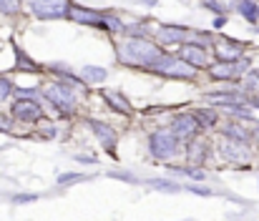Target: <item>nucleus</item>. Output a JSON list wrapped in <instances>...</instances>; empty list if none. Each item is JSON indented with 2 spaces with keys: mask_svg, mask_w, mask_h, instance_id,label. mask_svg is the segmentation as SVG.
<instances>
[{
  "mask_svg": "<svg viewBox=\"0 0 259 221\" xmlns=\"http://www.w3.org/2000/svg\"><path fill=\"white\" fill-rule=\"evenodd\" d=\"M189 38H191V30L184 28V25L166 23V25H159L156 28V40L161 46H179V43H186Z\"/></svg>",
  "mask_w": 259,
  "mask_h": 221,
  "instance_id": "nucleus-9",
  "label": "nucleus"
},
{
  "mask_svg": "<svg viewBox=\"0 0 259 221\" xmlns=\"http://www.w3.org/2000/svg\"><path fill=\"white\" fill-rule=\"evenodd\" d=\"M189 194H196V196H214L211 189H204V186H186Z\"/></svg>",
  "mask_w": 259,
  "mask_h": 221,
  "instance_id": "nucleus-32",
  "label": "nucleus"
},
{
  "mask_svg": "<svg viewBox=\"0 0 259 221\" xmlns=\"http://www.w3.org/2000/svg\"><path fill=\"white\" fill-rule=\"evenodd\" d=\"M88 128L93 131V136L101 141V146L106 148L108 153H113V151H116L118 136H116V131H113L108 123H103V121H98V118H88Z\"/></svg>",
  "mask_w": 259,
  "mask_h": 221,
  "instance_id": "nucleus-12",
  "label": "nucleus"
},
{
  "mask_svg": "<svg viewBox=\"0 0 259 221\" xmlns=\"http://www.w3.org/2000/svg\"><path fill=\"white\" fill-rule=\"evenodd\" d=\"M206 156H209V144L204 141V139H189L186 141V163H191V166H199V163H204L206 161Z\"/></svg>",
  "mask_w": 259,
  "mask_h": 221,
  "instance_id": "nucleus-16",
  "label": "nucleus"
},
{
  "mask_svg": "<svg viewBox=\"0 0 259 221\" xmlns=\"http://www.w3.org/2000/svg\"><path fill=\"white\" fill-rule=\"evenodd\" d=\"M196 113V118H199V126L201 128H214L217 126V121H219V116H217V111L214 108H199V111H194Z\"/></svg>",
  "mask_w": 259,
  "mask_h": 221,
  "instance_id": "nucleus-22",
  "label": "nucleus"
},
{
  "mask_svg": "<svg viewBox=\"0 0 259 221\" xmlns=\"http://www.w3.org/2000/svg\"><path fill=\"white\" fill-rule=\"evenodd\" d=\"M149 73H156L161 78H174V80H196L199 78V68L191 66L184 56H161L151 68Z\"/></svg>",
  "mask_w": 259,
  "mask_h": 221,
  "instance_id": "nucleus-2",
  "label": "nucleus"
},
{
  "mask_svg": "<svg viewBox=\"0 0 259 221\" xmlns=\"http://www.w3.org/2000/svg\"><path fill=\"white\" fill-rule=\"evenodd\" d=\"M181 56H184L191 66H196L199 71L211 66V58H209V46H201V43L189 40V43H184V46H181Z\"/></svg>",
  "mask_w": 259,
  "mask_h": 221,
  "instance_id": "nucleus-11",
  "label": "nucleus"
},
{
  "mask_svg": "<svg viewBox=\"0 0 259 221\" xmlns=\"http://www.w3.org/2000/svg\"><path fill=\"white\" fill-rule=\"evenodd\" d=\"M206 73L211 80H234L239 71H237V61H214L206 68Z\"/></svg>",
  "mask_w": 259,
  "mask_h": 221,
  "instance_id": "nucleus-15",
  "label": "nucleus"
},
{
  "mask_svg": "<svg viewBox=\"0 0 259 221\" xmlns=\"http://www.w3.org/2000/svg\"><path fill=\"white\" fill-rule=\"evenodd\" d=\"M244 88H247L249 96L259 93V71H247L244 73Z\"/></svg>",
  "mask_w": 259,
  "mask_h": 221,
  "instance_id": "nucleus-26",
  "label": "nucleus"
},
{
  "mask_svg": "<svg viewBox=\"0 0 259 221\" xmlns=\"http://www.w3.org/2000/svg\"><path fill=\"white\" fill-rule=\"evenodd\" d=\"M78 181H88V176L86 173H76V171H66V173L58 176V186H73Z\"/></svg>",
  "mask_w": 259,
  "mask_h": 221,
  "instance_id": "nucleus-25",
  "label": "nucleus"
},
{
  "mask_svg": "<svg viewBox=\"0 0 259 221\" xmlns=\"http://www.w3.org/2000/svg\"><path fill=\"white\" fill-rule=\"evenodd\" d=\"M101 96H103V101H106L116 113H121V116H128V113H131V103H128L121 93H116V91H103Z\"/></svg>",
  "mask_w": 259,
  "mask_h": 221,
  "instance_id": "nucleus-17",
  "label": "nucleus"
},
{
  "mask_svg": "<svg viewBox=\"0 0 259 221\" xmlns=\"http://www.w3.org/2000/svg\"><path fill=\"white\" fill-rule=\"evenodd\" d=\"M204 98L211 106L229 108V106H237V103H247L249 101V93H242V91H209Z\"/></svg>",
  "mask_w": 259,
  "mask_h": 221,
  "instance_id": "nucleus-13",
  "label": "nucleus"
},
{
  "mask_svg": "<svg viewBox=\"0 0 259 221\" xmlns=\"http://www.w3.org/2000/svg\"><path fill=\"white\" fill-rule=\"evenodd\" d=\"M13 91H15V88H13V80L5 78V75H0V103H5V101L10 98Z\"/></svg>",
  "mask_w": 259,
  "mask_h": 221,
  "instance_id": "nucleus-27",
  "label": "nucleus"
},
{
  "mask_svg": "<svg viewBox=\"0 0 259 221\" xmlns=\"http://www.w3.org/2000/svg\"><path fill=\"white\" fill-rule=\"evenodd\" d=\"M38 199H40L38 194H18V196H13V204L23 206V204H33V201H38Z\"/></svg>",
  "mask_w": 259,
  "mask_h": 221,
  "instance_id": "nucleus-30",
  "label": "nucleus"
},
{
  "mask_svg": "<svg viewBox=\"0 0 259 221\" xmlns=\"http://www.w3.org/2000/svg\"><path fill=\"white\" fill-rule=\"evenodd\" d=\"M108 176H111V179H121V181H126V184H136V176L128 173V171H111Z\"/></svg>",
  "mask_w": 259,
  "mask_h": 221,
  "instance_id": "nucleus-31",
  "label": "nucleus"
},
{
  "mask_svg": "<svg viewBox=\"0 0 259 221\" xmlns=\"http://www.w3.org/2000/svg\"><path fill=\"white\" fill-rule=\"evenodd\" d=\"M103 18H106V13H98V10H91V8H81V5H71V10H68V20L81 23V25L103 28Z\"/></svg>",
  "mask_w": 259,
  "mask_h": 221,
  "instance_id": "nucleus-14",
  "label": "nucleus"
},
{
  "mask_svg": "<svg viewBox=\"0 0 259 221\" xmlns=\"http://www.w3.org/2000/svg\"><path fill=\"white\" fill-rule=\"evenodd\" d=\"M149 186L156 189V191H164V194H179L181 186L174 184V181H166V179H149Z\"/></svg>",
  "mask_w": 259,
  "mask_h": 221,
  "instance_id": "nucleus-23",
  "label": "nucleus"
},
{
  "mask_svg": "<svg viewBox=\"0 0 259 221\" xmlns=\"http://www.w3.org/2000/svg\"><path fill=\"white\" fill-rule=\"evenodd\" d=\"M103 28L111 30V33H126V20H121L118 15L106 13V18H103Z\"/></svg>",
  "mask_w": 259,
  "mask_h": 221,
  "instance_id": "nucleus-24",
  "label": "nucleus"
},
{
  "mask_svg": "<svg viewBox=\"0 0 259 221\" xmlns=\"http://www.w3.org/2000/svg\"><path fill=\"white\" fill-rule=\"evenodd\" d=\"M227 25V15L224 13H219L217 18H214V28H224Z\"/></svg>",
  "mask_w": 259,
  "mask_h": 221,
  "instance_id": "nucleus-36",
  "label": "nucleus"
},
{
  "mask_svg": "<svg viewBox=\"0 0 259 221\" xmlns=\"http://www.w3.org/2000/svg\"><path fill=\"white\" fill-rule=\"evenodd\" d=\"M237 10H239V15L247 20V23H259V3L257 0H239L237 3Z\"/></svg>",
  "mask_w": 259,
  "mask_h": 221,
  "instance_id": "nucleus-18",
  "label": "nucleus"
},
{
  "mask_svg": "<svg viewBox=\"0 0 259 221\" xmlns=\"http://www.w3.org/2000/svg\"><path fill=\"white\" fill-rule=\"evenodd\" d=\"M28 8L35 13L38 20H58L68 18L71 0H28Z\"/></svg>",
  "mask_w": 259,
  "mask_h": 221,
  "instance_id": "nucleus-5",
  "label": "nucleus"
},
{
  "mask_svg": "<svg viewBox=\"0 0 259 221\" xmlns=\"http://www.w3.org/2000/svg\"><path fill=\"white\" fill-rule=\"evenodd\" d=\"M43 96L61 116H71L76 111V93H73L71 83H66V80H56V83L46 85Z\"/></svg>",
  "mask_w": 259,
  "mask_h": 221,
  "instance_id": "nucleus-3",
  "label": "nucleus"
},
{
  "mask_svg": "<svg viewBox=\"0 0 259 221\" xmlns=\"http://www.w3.org/2000/svg\"><path fill=\"white\" fill-rule=\"evenodd\" d=\"M116 56H118V63L123 66L149 71L164 56V51L159 40H149L146 35H126V40L116 43Z\"/></svg>",
  "mask_w": 259,
  "mask_h": 221,
  "instance_id": "nucleus-1",
  "label": "nucleus"
},
{
  "mask_svg": "<svg viewBox=\"0 0 259 221\" xmlns=\"http://www.w3.org/2000/svg\"><path fill=\"white\" fill-rule=\"evenodd\" d=\"M10 128H13V123H10V118L0 113V134H5V131H10Z\"/></svg>",
  "mask_w": 259,
  "mask_h": 221,
  "instance_id": "nucleus-34",
  "label": "nucleus"
},
{
  "mask_svg": "<svg viewBox=\"0 0 259 221\" xmlns=\"http://www.w3.org/2000/svg\"><path fill=\"white\" fill-rule=\"evenodd\" d=\"M149 25L146 23H126V35H146Z\"/></svg>",
  "mask_w": 259,
  "mask_h": 221,
  "instance_id": "nucleus-29",
  "label": "nucleus"
},
{
  "mask_svg": "<svg viewBox=\"0 0 259 221\" xmlns=\"http://www.w3.org/2000/svg\"><path fill=\"white\" fill-rule=\"evenodd\" d=\"M15 61H18V63H15V68H18V71H28V73H38V71H40V66H38V63H33V58H30V56H25L18 46H15Z\"/></svg>",
  "mask_w": 259,
  "mask_h": 221,
  "instance_id": "nucleus-20",
  "label": "nucleus"
},
{
  "mask_svg": "<svg viewBox=\"0 0 259 221\" xmlns=\"http://www.w3.org/2000/svg\"><path fill=\"white\" fill-rule=\"evenodd\" d=\"M81 75H83L86 83H103V80L108 78V71L101 68V66H83Z\"/></svg>",
  "mask_w": 259,
  "mask_h": 221,
  "instance_id": "nucleus-21",
  "label": "nucleus"
},
{
  "mask_svg": "<svg viewBox=\"0 0 259 221\" xmlns=\"http://www.w3.org/2000/svg\"><path fill=\"white\" fill-rule=\"evenodd\" d=\"M10 116L20 123H38L43 118V106L30 96H20V101H13Z\"/></svg>",
  "mask_w": 259,
  "mask_h": 221,
  "instance_id": "nucleus-6",
  "label": "nucleus"
},
{
  "mask_svg": "<svg viewBox=\"0 0 259 221\" xmlns=\"http://www.w3.org/2000/svg\"><path fill=\"white\" fill-rule=\"evenodd\" d=\"M20 10V0H0V13L3 15H15Z\"/></svg>",
  "mask_w": 259,
  "mask_h": 221,
  "instance_id": "nucleus-28",
  "label": "nucleus"
},
{
  "mask_svg": "<svg viewBox=\"0 0 259 221\" xmlns=\"http://www.w3.org/2000/svg\"><path fill=\"white\" fill-rule=\"evenodd\" d=\"M219 156L224 158V161H229V163H247L249 161V144H244V141H234V139H222L219 141Z\"/></svg>",
  "mask_w": 259,
  "mask_h": 221,
  "instance_id": "nucleus-7",
  "label": "nucleus"
},
{
  "mask_svg": "<svg viewBox=\"0 0 259 221\" xmlns=\"http://www.w3.org/2000/svg\"><path fill=\"white\" fill-rule=\"evenodd\" d=\"M201 5H204V8H209V10H214L217 15H219V13H224V5H222V3H217V0H204Z\"/></svg>",
  "mask_w": 259,
  "mask_h": 221,
  "instance_id": "nucleus-33",
  "label": "nucleus"
},
{
  "mask_svg": "<svg viewBox=\"0 0 259 221\" xmlns=\"http://www.w3.org/2000/svg\"><path fill=\"white\" fill-rule=\"evenodd\" d=\"M211 51H214L217 61H239L244 56V46H239L232 38H214Z\"/></svg>",
  "mask_w": 259,
  "mask_h": 221,
  "instance_id": "nucleus-10",
  "label": "nucleus"
},
{
  "mask_svg": "<svg viewBox=\"0 0 259 221\" xmlns=\"http://www.w3.org/2000/svg\"><path fill=\"white\" fill-rule=\"evenodd\" d=\"M199 118H196V113H176L171 118V131L179 136V141H189V139H194L196 134H199Z\"/></svg>",
  "mask_w": 259,
  "mask_h": 221,
  "instance_id": "nucleus-8",
  "label": "nucleus"
},
{
  "mask_svg": "<svg viewBox=\"0 0 259 221\" xmlns=\"http://www.w3.org/2000/svg\"><path fill=\"white\" fill-rule=\"evenodd\" d=\"M179 136L174 134L171 128H156L151 136H149V153L159 161H169L171 156L179 153Z\"/></svg>",
  "mask_w": 259,
  "mask_h": 221,
  "instance_id": "nucleus-4",
  "label": "nucleus"
},
{
  "mask_svg": "<svg viewBox=\"0 0 259 221\" xmlns=\"http://www.w3.org/2000/svg\"><path fill=\"white\" fill-rule=\"evenodd\" d=\"M224 136H227V139H234V141H244V144L252 141V134H249L242 123H229V126H224Z\"/></svg>",
  "mask_w": 259,
  "mask_h": 221,
  "instance_id": "nucleus-19",
  "label": "nucleus"
},
{
  "mask_svg": "<svg viewBox=\"0 0 259 221\" xmlns=\"http://www.w3.org/2000/svg\"><path fill=\"white\" fill-rule=\"evenodd\" d=\"M76 161H78V163H88V166H96V163H98L93 156H76Z\"/></svg>",
  "mask_w": 259,
  "mask_h": 221,
  "instance_id": "nucleus-35",
  "label": "nucleus"
}]
</instances>
